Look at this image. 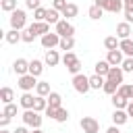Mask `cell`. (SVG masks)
<instances>
[{
  "label": "cell",
  "mask_w": 133,
  "mask_h": 133,
  "mask_svg": "<svg viewBox=\"0 0 133 133\" xmlns=\"http://www.w3.org/2000/svg\"><path fill=\"white\" fill-rule=\"evenodd\" d=\"M10 29H19V31L27 29V12L23 8H17L10 12Z\"/></svg>",
  "instance_id": "6da1fadb"
},
{
  "label": "cell",
  "mask_w": 133,
  "mask_h": 133,
  "mask_svg": "<svg viewBox=\"0 0 133 133\" xmlns=\"http://www.w3.org/2000/svg\"><path fill=\"white\" fill-rule=\"evenodd\" d=\"M62 64H64V66H66V71H69V73H73V75L81 73V60L77 58V54H75V52H64V56H62Z\"/></svg>",
  "instance_id": "7a4b0ae2"
},
{
  "label": "cell",
  "mask_w": 133,
  "mask_h": 133,
  "mask_svg": "<svg viewBox=\"0 0 133 133\" xmlns=\"http://www.w3.org/2000/svg\"><path fill=\"white\" fill-rule=\"evenodd\" d=\"M73 89L77 91V94H87L89 89H91V85H89V77L87 75H83V73H77V75H73Z\"/></svg>",
  "instance_id": "3957f363"
},
{
  "label": "cell",
  "mask_w": 133,
  "mask_h": 133,
  "mask_svg": "<svg viewBox=\"0 0 133 133\" xmlns=\"http://www.w3.org/2000/svg\"><path fill=\"white\" fill-rule=\"evenodd\" d=\"M23 123L27 125V127H31V129H39L42 127V114L37 112V110H25L23 112Z\"/></svg>",
  "instance_id": "277c9868"
},
{
  "label": "cell",
  "mask_w": 133,
  "mask_h": 133,
  "mask_svg": "<svg viewBox=\"0 0 133 133\" xmlns=\"http://www.w3.org/2000/svg\"><path fill=\"white\" fill-rule=\"evenodd\" d=\"M58 44H60V35H58L56 31H48V33L42 35V48H44V50L58 48Z\"/></svg>",
  "instance_id": "5b68a950"
},
{
  "label": "cell",
  "mask_w": 133,
  "mask_h": 133,
  "mask_svg": "<svg viewBox=\"0 0 133 133\" xmlns=\"http://www.w3.org/2000/svg\"><path fill=\"white\" fill-rule=\"evenodd\" d=\"M54 31H56L60 37H69V35L75 33V27L69 23V19H60V21L54 25Z\"/></svg>",
  "instance_id": "8992f818"
},
{
  "label": "cell",
  "mask_w": 133,
  "mask_h": 133,
  "mask_svg": "<svg viewBox=\"0 0 133 133\" xmlns=\"http://www.w3.org/2000/svg\"><path fill=\"white\" fill-rule=\"evenodd\" d=\"M17 85H19L23 91H33V87L37 85V77H35V75H31V73H27V75H21Z\"/></svg>",
  "instance_id": "52a82bcc"
},
{
  "label": "cell",
  "mask_w": 133,
  "mask_h": 133,
  "mask_svg": "<svg viewBox=\"0 0 133 133\" xmlns=\"http://www.w3.org/2000/svg\"><path fill=\"white\" fill-rule=\"evenodd\" d=\"M79 125H81L83 133H98V131H100V123H98L94 116H83V118L79 121Z\"/></svg>",
  "instance_id": "ba28073f"
},
{
  "label": "cell",
  "mask_w": 133,
  "mask_h": 133,
  "mask_svg": "<svg viewBox=\"0 0 133 133\" xmlns=\"http://www.w3.org/2000/svg\"><path fill=\"white\" fill-rule=\"evenodd\" d=\"M27 29L37 37V35H44V33H48V31H50V23H46V21H33Z\"/></svg>",
  "instance_id": "9c48e42d"
},
{
  "label": "cell",
  "mask_w": 133,
  "mask_h": 133,
  "mask_svg": "<svg viewBox=\"0 0 133 133\" xmlns=\"http://www.w3.org/2000/svg\"><path fill=\"white\" fill-rule=\"evenodd\" d=\"M106 60L110 62V66H121L123 64V50L121 48H116V50H108V56H106Z\"/></svg>",
  "instance_id": "30bf717a"
},
{
  "label": "cell",
  "mask_w": 133,
  "mask_h": 133,
  "mask_svg": "<svg viewBox=\"0 0 133 133\" xmlns=\"http://www.w3.org/2000/svg\"><path fill=\"white\" fill-rule=\"evenodd\" d=\"M44 62L48 64V66H56L58 62H62V56L58 54V50H46V56H44Z\"/></svg>",
  "instance_id": "8fae6325"
},
{
  "label": "cell",
  "mask_w": 133,
  "mask_h": 133,
  "mask_svg": "<svg viewBox=\"0 0 133 133\" xmlns=\"http://www.w3.org/2000/svg\"><path fill=\"white\" fill-rule=\"evenodd\" d=\"M12 71L21 77V75H27L29 73V60H25V58H17L15 62H12Z\"/></svg>",
  "instance_id": "7c38bea8"
},
{
  "label": "cell",
  "mask_w": 133,
  "mask_h": 133,
  "mask_svg": "<svg viewBox=\"0 0 133 133\" xmlns=\"http://www.w3.org/2000/svg\"><path fill=\"white\" fill-rule=\"evenodd\" d=\"M19 104H21V108L31 110V108L35 106V96H33L31 91H23V96L19 98Z\"/></svg>",
  "instance_id": "4fadbf2b"
},
{
  "label": "cell",
  "mask_w": 133,
  "mask_h": 133,
  "mask_svg": "<svg viewBox=\"0 0 133 133\" xmlns=\"http://www.w3.org/2000/svg\"><path fill=\"white\" fill-rule=\"evenodd\" d=\"M127 121H129V112L123 110V108H114V112H112V123L121 127V125H125Z\"/></svg>",
  "instance_id": "5bb4252c"
},
{
  "label": "cell",
  "mask_w": 133,
  "mask_h": 133,
  "mask_svg": "<svg viewBox=\"0 0 133 133\" xmlns=\"http://www.w3.org/2000/svg\"><path fill=\"white\" fill-rule=\"evenodd\" d=\"M123 75H125V71L121 69V66H110V71H108V75H106V79H110V81H114V83H123Z\"/></svg>",
  "instance_id": "9a60e30c"
},
{
  "label": "cell",
  "mask_w": 133,
  "mask_h": 133,
  "mask_svg": "<svg viewBox=\"0 0 133 133\" xmlns=\"http://www.w3.org/2000/svg\"><path fill=\"white\" fill-rule=\"evenodd\" d=\"M129 35H131V23H127V21L118 23L116 25V37L118 39H127Z\"/></svg>",
  "instance_id": "2e32d148"
},
{
  "label": "cell",
  "mask_w": 133,
  "mask_h": 133,
  "mask_svg": "<svg viewBox=\"0 0 133 133\" xmlns=\"http://www.w3.org/2000/svg\"><path fill=\"white\" fill-rule=\"evenodd\" d=\"M4 39H6L8 44H19V42H23V33H21L19 29H10V31H6Z\"/></svg>",
  "instance_id": "e0dca14e"
},
{
  "label": "cell",
  "mask_w": 133,
  "mask_h": 133,
  "mask_svg": "<svg viewBox=\"0 0 133 133\" xmlns=\"http://www.w3.org/2000/svg\"><path fill=\"white\" fill-rule=\"evenodd\" d=\"M29 73H31V75H35V77H39V75L44 73V62H42V60H37V58L29 60Z\"/></svg>",
  "instance_id": "ac0fdd59"
},
{
  "label": "cell",
  "mask_w": 133,
  "mask_h": 133,
  "mask_svg": "<svg viewBox=\"0 0 133 133\" xmlns=\"http://www.w3.org/2000/svg\"><path fill=\"white\" fill-rule=\"evenodd\" d=\"M75 48V37L69 35V37H60V44H58V50H64V52H71Z\"/></svg>",
  "instance_id": "d6986e66"
},
{
  "label": "cell",
  "mask_w": 133,
  "mask_h": 133,
  "mask_svg": "<svg viewBox=\"0 0 133 133\" xmlns=\"http://www.w3.org/2000/svg\"><path fill=\"white\" fill-rule=\"evenodd\" d=\"M60 10H56V8H48V12H46V23H50V25H56L58 21H60Z\"/></svg>",
  "instance_id": "ffe728a7"
},
{
  "label": "cell",
  "mask_w": 133,
  "mask_h": 133,
  "mask_svg": "<svg viewBox=\"0 0 133 133\" xmlns=\"http://www.w3.org/2000/svg\"><path fill=\"white\" fill-rule=\"evenodd\" d=\"M104 81H106V77H102V75H98V73H94V75L89 77L91 89H102V87H104Z\"/></svg>",
  "instance_id": "44dd1931"
},
{
  "label": "cell",
  "mask_w": 133,
  "mask_h": 133,
  "mask_svg": "<svg viewBox=\"0 0 133 133\" xmlns=\"http://www.w3.org/2000/svg\"><path fill=\"white\" fill-rule=\"evenodd\" d=\"M12 100H15V91L10 87H2L0 89V102L2 104H10Z\"/></svg>",
  "instance_id": "7402d4cb"
},
{
  "label": "cell",
  "mask_w": 133,
  "mask_h": 133,
  "mask_svg": "<svg viewBox=\"0 0 133 133\" xmlns=\"http://www.w3.org/2000/svg\"><path fill=\"white\" fill-rule=\"evenodd\" d=\"M48 106L60 108V106H62V96H60L58 91H50V94H48Z\"/></svg>",
  "instance_id": "603a6c76"
},
{
  "label": "cell",
  "mask_w": 133,
  "mask_h": 133,
  "mask_svg": "<svg viewBox=\"0 0 133 133\" xmlns=\"http://www.w3.org/2000/svg\"><path fill=\"white\" fill-rule=\"evenodd\" d=\"M129 102H131V100H127V98H123L121 94H112V104H114V108H123V110H127V106H129Z\"/></svg>",
  "instance_id": "cb8c5ba5"
},
{
  "label": "cell",
  "mask_w": 133,
  "mask_h": 133,
  "mask_svg": "<svg viewBox=\"0 0 133 133\" xmlns=\"http://www.w3.org/2000/svg\"><path fill=\"white\" fill-rule=\"evenodd\" d=\"M125 8V2L123 0H108V6H106V12H121Z\"/></svg>",
  "instance_id": "d4e9b609"
},
{
  "label": "cell",
  "mask_w": 133,
  "mask_h": 133,
  "mask_svg": "<svg viewBox=\"0 0 133 133\" xmlns=\"http://www.w3.org/2000/svg\"><path fill=\"white\" fill-rule=\"evenodd\" d=\"M118 48L123 50V54H125V56H133V39H131V37H127V39H121Z\"/></svg>",
  "instance_id": "484cf974"
},
{
  "label": "cell",
  "mask_w": 133,
  "mask_h": 133,
  "mask_svg": "<svg viewBox=\"0 0 133 133\" xmlns=\"http://www.w3.org/2000/svg\"><path fill=\"white\" fill-rule=\"evenodd\" d=\"M94 69H96V73H98V75L106 77V75H108V71H110V62H108V60H98Z\"/></svg>",
  "instance_id": "4316f807"
},
{
  "label": "cell",
  "mask_w": 133,
  "mask_h": 133,
  "mask_svg": "<svg viewBox=\"0 0 133 133\" xmlns=\"http://www.w3.org/2000/svg\"><path fill=\"white\" fill-rule=\"evenodd\" d=\"M48 94H50V83H48V81H37V85H35V96L48 98Z\"/></svg>",
  "instance_id": "83f0119b"
},
{
  "label": "cell",
  "mask_w": 133,
  "mask_h": 133,
  "mask_svg": "<svg viewBox=\"0 0 133 133\" xmlns=\"http://www.w3.org/2000/svg\"><path fill=\"white\" fill-rule=\"evenodd\" d=\"M77 12H79V6L73 4V2H69L66 8L62 10V17H64V19H73V17H77Z\"/></svg>",
  "instance_id": "f1b7e54d"
},
{
  "label": "cell",
  "mask_w": 133,
  "mask_h": 133,
  "mask_svg": "<svg viewBox=\"0 0 133 133\" xmlns=\"http://www.w3.org/2000/svg\"><path fill=\"white\" fill-rule=\"evenodd\" d=\"M116 94H121L123 98H127V100H133V85H127V83H121L118 85V91Z\"/></svg>",
  "instance_id": "f546056e"
},
{
  "label": "cell",
  "mask_w": 133,
  "mask_h": 133,
  "mask_svg": "<svg viewBox=\"0 0 133 133\" xmlns=\"http://www.w3.org/2000/svg\"><path fill=\"white\" fill-rule=\"evenodd\" d=\"M102 15H104V8H100V6H96V4L87 8V17H89V19H94V21L102 19Z\"/></svg>",
  "instance_id": "4dcf8cb0"
},
{
  "label": "cell",
  "mask_w": 133,
  "mask_h": 133,
  "mask_svg": "<svg viewBox=\"0 0 133 133\" xmlns=\"http://www.w3.org/2000/svg\"><path fill=\"white\" fill-rule=\"evenodd\" d=\"M118 44H121V39H118L116 35H108V37L104 39V48H106V50H116Z\"/></svg>",
  "instance_id": "1f68e13d"
},
{
  "label": "cell",
  "mask_w": 133,
  "mask_h": 133,
  "mask_svg": "<svg viewBox=\"0 0 133 133\" xmlns=\"http://www.w3.org/2000/svg\"><path fill=\"white\" fill-rule=\"evenodd\" d=\"M46 108H48V98H44V96H35V106H33V110H37V112H46Z\"/></svg>",
  "instance_id": "d6a6232c"
},
{
  "label": "cell",
  "mask_w": 133,
  "mask_h": 133,
  "mask_svg": "<svg viewBox=\"0 0 133 133\" xmlns=\"http://www.w3.org/2000/svg\"><path fill=\"white\" fill-rule=\"evenodd\" d=\"M104 94H108V96H112V94H116L118 91V83H114V81H110V79H106L104 81Z\"/></svg>",
  "instance_id": "836d02e7"
},
{
  "label": "cell",
  "mask_w": 133,
  "mask_h": 133,
  "mask_svg": "<svg viewBox=\"0 0 133 133\" xmlns=\"http://www.w3.org/2000/svg\"><path fill=\"white\" fill-rule=\"evenodd\" d=\"M54 121H56V123H66V121H69V110L60 106V108L56 110V116H54Z\"/></svg>",
  "instance_id": "e575fe53"
},
{
  "label": "cell",
  "mask_w": 133,
  "mask_h": 133,
  "mask_svg": "<svg viewBox=\"0 0 133 133\" xmlns=\"http://www.w3.org/2000/svg\"><path fill=\"white\" fill-rule=\"evenodd\" d=\"M0 8L4 12H12V10H17V0H2L0 2Z\"/></svg>",
  "instance_id": "d590c367"
},
{
  "label": "cell",
  "mask_w": 133,
  "mask_h": 133,
  "mask_svg": "<svg viewBox=\"0 0 133 133\" xmlns=\"http://www.w3.org/2000/svg\"><path fill=\"white\" fill-rule=\"evenodd\" d=\"M2 114L12 118V116L17 114V104H12V102H10V104H4V108H2Z\"/></svg>",
  "instance_id": "8d00e7d4"
},
{
  "label": "cell",
  "mask_w": 133,
  "mask_h": 133,
  "mask_svg": "<svg viewBox=\"0 0 133 133\" xmlns=\"http://www.w3.org/2000/svg\"><path fill=\"white\" fill-rule=\"evenodd\" d=\"M46 12H48V8L39 6V8L33 10V19H35V21H46Z\"/></svg>",
  "instance_id": "74e56055"
},
{
  "label": "cell",
  "mask_w": 133,
  "mask_h": 133,
  "mask_svg": "<svg viewBox=\"0 0 133 133\" xmlns=\"http://www.w3.org/2000/svg\"><path fill=\"white\" fill-rule=\"evenodd\" d=\"M121 69H123L125 73H133V56H127V58L123 60V64H121Z\"/></svg>",
  "instance_id": "f35d334b"
},
{
  "label": "cell",
  "mask_w": 133,
  "mask_h": 133,
  "mask_svg": "<svg viewBox=\"0 0 133 133\" xmlns=\"http://www.w3.org/2000/svg\"><path fill=\"white\" fill-rule=\"evenodd\" d=\"M66 4H69L66 0H52V8H56V10H60V12L66 8Z\"/></svg>",
  "instance_id": "ab89813d"
},
{
  "label": "cell",
  "mask_w": 133,
  "mask_h": 133,
  "mask_svg": "<svg viewBox=\"0 0 133 133\" xmlns=\"http://www.w3.org/2000/svg\"><path fill=\"white\" fill-rule=\"evenodd\" d=\"M21 33H23V42H25V44H31V42L35 39V35H33V33L29 31V29H23Z\"/></svg>",
  "instance_id": "60d3db41"
},
{
  "label": "cell",
  "mask_w": 133,
  "mask_h": 133,
  "mask_svg": "<svg viewBox=\"0 0 133 133\" xmlns=\"http://www.w3.org/2000/svg\"><path fill=\"white\" fill-rule=\"evenodd\" d=\"M25 6H27V8H31V10H35V8H39V6H42V0H25Z\"/></svg>",
  "instance_id": "b9f144b4"
},
{
  "label": "cell",
  "mask_w": 133,
  "mask_h": 133,
  "mask_svg": "<svg viewBox=\"0 0 133 133\" xmlns=\"http://www.w3.org/2000/svg\"><path fill=\"white\" fill-rule=\"evenodd\" d=\"M125 21L133 23V8H125Z\"/></svg>",
  "instance_id": "7bdbcfd3"
},
{
  "label": "cell",
  "mask_w": 133,
  "mask_h": 133,
  "mask_svg": "<svg viewBox=\"0 0 133 133\" xmlns=\"http://www.w3.org/2000/svg\"><path fill=\"white\" fill-rule=\"evenodd\" d=\"M56 110H58V108H54V106H48V108H46V116L54 118V116H56Z\"/></svg>",
  "instance_id": "ee69618b"
},
{
  "label": "cell",
  "mask_w": 133,
  "mask_h": 133,
  "mask_svg": "<svg viewBox=\"0 0 133 133\" xmlns=\"http://www.w3.org/2000/svg\"><path fill=\"white\" fill-rule=\"evenodd\" d=\"M8 123H10V116H4V114H2V118H0V129H6Z\"/></svg>",
  "instance_id": "f6af8a7d"
},
{
  "label": "cell",
  "mask_w": 133,
  "mask_h": 133,
  "mask_svg": "<svg viewBox=\"0 0 133 133\" xmlns=\"http://www.w3.org/2000/svg\"><path fill=\"white\" fill-rule=\"evenodd\" d=\"M94 4H96V6H100V8H104V10H106V6H108V0H96V2H94Z\"/></svg>",
  "instance_id": "bcb514c9"
},
{
  "label": "cell",
  "mask_w": 133,
  "mask_h": 133,
  "mask_svg": "<svg viewBox=\"0 0 133 133\" xmlns=\"http://www.w3.org/2000/svg\"><path fill=\"white\" fill-rule=\"evenodd\" d=\"M12 133H31V131L27 129V125H23V127H17V129H15Z\"/></svg>",
  "instance_id": "7dc6e473"
},
{
  "label": "cell",
  "mask_w": 133,
  "mask_h": 133,
  "mask_svg": "<svg viewBox=\"0 0 133 133\" xmlns=\"http://www.w3.org/2000/svg\"><path fill=\"white\" fill-rule=\"evenodd\" d=\"M106 133H121V129H118V125H112V127L106 129Z\"/></svg>",
  "instance_id": "c3c4849f"
},
{
  "label": "cell",
  "mask_w": 133,
  "mask_h": 133,
  "mask_svg": "<svg viewBox=\"0 0 133 133\" xmlns=\"http://www.w3.org/2000/svg\"><path fill=\"white\" fill-rule=\"evenodd\" d=\"M127 112H129V116H131V118H133V100H131V102H129V106H127Z\"/></svg>",
  "instance_id": "681fc988"
},
{
  "label": "cell",
  "mask_w": 133,
  "mask_h": 133,
  "mask_svg": "<svg viewBox=\"0 0 133 133\" xmlns=\"http://www.w3.org/2000/svg\"><path fill=\"white\" fill-rule=\"evenodd\" d=\"M125 2V8H133V0H123Z\"/></svg>",
  "instance_id": "f907efd6"
},
{
  "label": "cell",
  "mask_w": 133,
  "mask_h": 133,
  "mask_svg": "<svg viewBox=\"0 0 133 133\" xmlns=\"http://www.w3.org/2000/svg\"><path fill=\"white\" fill-rule=\"evenodd\" d=\"M31 133H44V131H42V129H33Z\"/></svg>",
  "instance_id": "816d5d0a"
},
{
  "label": "cell",
  "mask_w": 133,
  "mask_h": 133,
  "mask_svg": "<svg viewBox=\"0 0 133 133\" xmlns=\"http://www.w3.org/2000/svg\"><path fill=\"white\" fill-rule=\"evenodd\" d=\"M0 133H10V131H6V129H2V131H0Z\"/></svg>",
  "instance_id": "f5cc1de1"
}]
</instances>
